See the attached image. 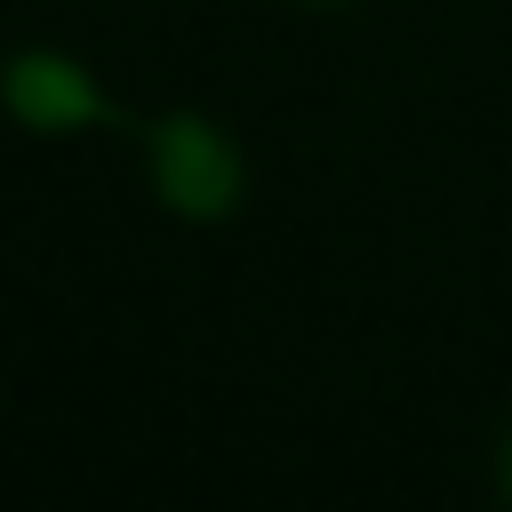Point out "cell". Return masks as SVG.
Returning <instances> with one entry per match:
<instances>
[{
  "label": "cell",
  "mask_w": 512,
  "mask_h": 512,
  "mask_svg": "<svg viewBox=\"0 0 512 512\" xmlns=\"http://www.w3.org/2000/svg\"><path fill=\"white\" fill-rule=\"evenodd\" d=\"M152 176H160V200L176 216H224L240 200V152L192 112L152 128Z\"/></svg>",
  "instance_id": "obj_1"
},
{
  "label": "cell",
  "mask_w": 512,
  "mask_h": 512,
  "mask_svg": "<svg viewBox=\"0 0 512 512\" xmlns=\"http://www.w3.org/2000/svg\"><path fill=\"white\" fill-rule=\"evenodd\" d=\"M0 96H8V112H16L24 128H40V136H56V128H88V120H104V96L88 88V72H80L72 56H48V48H32V56H16V64L0 72Z\"/></svg>",
  "instance_id": "obj_2"
},
{
  "label": "cell",
  "mask_w": 512,
  "mask_h": 512,
  "mask_svg": "<svg viewBox=\"0 0 512 512\" xmlns=\"http://www.w3.org/2000/svg\"><path fill=\"white\" fill-rule=\"evenodd\" d=\"M504 488H512V440H504Z\"/></svg>",
  "instance_id": "obj_3"
}]
</instances>
